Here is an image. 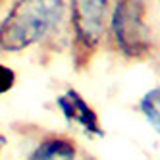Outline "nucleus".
I'll use <instances>...</instances> for the list:
<instances>
[{"label":"nucleus","mask_w":160,"mask_h":160,"mask_svg":"<svg viewBox=\"0 0 160 160\" xmlns=\"http://www.w3.org/2000/svg\"><path fill=\"white\" fill-rule=\"evenodd\" d=\"M23 160H77V145L66 135H47L27 152Z\"/></svg>","instance_id":"39448f33"},{"label":"nucleus","mask_w":160,"mask_h":160,"mask_svg":"<svg viewBox=\"0 0 160 160\" xmlns=\"http://www.w3.org/2000/svg\"><path fill=\"white\" fill-rule=\"evenodd\" d=\"M66 19L64 0H16L0 19V54H19L54 39Z\"/></svg>","instance_id":"f257e3e1"},{"label":"nucleus","mask_w":160,"mask_h":160,"mask_svg":"<svg viewBox=\"0 0 160 160\" xmlns=\"http://www.w3.org/2000/svg\"><path fill=\"white\" fill-rule=\"evenodd\" d=\"M108 29L116 50L129 60H143L151 54L152 33L147 21L145 0H114Z\"/></svg>","instance_id":"f03ea898"},{"label":"nucleus","mask_w":160,"mask_h":160,"mask_svg":"<svg viewBox=\"0 0 160 160\" xmlns=\"http://www.w3.org/2000/svg\"><path fill=\"white\" fill-rule=\"evenodd\" d=\"M112 0H70L68 18L77 62H89L104 39Z\"/></svg>","instance_id":"7ed1b4c3"},{"label":"nucleus","mask_w":160,"mask_h":160,"mask_svg":"<svg viewBox=\"0 0 160 160\" xmlns=\"http://www.w3.org/2000/svg\"><path fill=\"white\" fill-rule=\"evenodd\" d=\"M18 83V73L12 66L0 62V97L8 95Z\"/></svg>","instance_id":"0eeeda50"},{"label":"nucleus","mask_w":160,"mask_h":160,"mask_svg":"<svg viewBox=\"0 0 160 160\" xmlns=\"http://www.w3.org/2000/svg\"><path fill=\"white\" fill-rule=\"evenodd\" d=\"M56 106L64 120L72 125H77L83 133L91 137H104V128L100 125V118L95 108L83 98V95L75 89H66L56 97Z\"/></svg>","instance_id":"20e7f679"},{"label":"nucleus","mask_w":160,"mask_h":160,"mask_svg":"<svg viewBox=\"0 0 160 160\" xmlns=\"http://www.w3.org/2000/svg\"><path fill=\"white\" fill-rule=\"evenodd\" d=\"M8 135L0 129V160H2V156H4V152H6V148H8Z\"/></svg>","instance_id":"6e6552de"},{"label":"nucleus","mask_w":160,"mask_h":160,"mask_svg":"<svg viewBox=\"0 0 160 160\" xmlns=\"http://www.w3.org/2000/svg\"><path fill=\"white\" fill-rule=\"evenodd\" d=\"M139 108L152 129L160 133V89H151L139 102Z\"/></svg>","instance_id":"423d86ee"},{"label":"nucleus","mask_w":160,"mask_h":160,"mask_svg":"<svg viewBox=\"0 0 160 160\" xmlns=\"http://www.w3.org/2000/svg\"><path fill=\"white\" fill-rule=\"evenodd\" d=\"M83 160H97V158H93V156H87V158H83Z\"/></svg>","instance_id":"1a4fd4ad"}]
</instances>
